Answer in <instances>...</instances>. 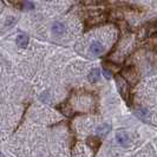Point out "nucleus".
<instances>
[{
	"instance_id": "obj_10",
	"label": "nucleus",
	"mask_w": 157,
	"mask_h": 157,
	"mask_svg": "<svg viewBox=\"0 0 157 157\" xmlns=\"http://www.w3.org/2000/svg\"><path fill=\"white\" fill-rule=\"evenodd\" d=\"M33 7H34V5H33L32 2H30V1H25L23 4V8L26 10V11H30V10H32Z\"/></svg>"
},
{
	"instance_id": "obj_2",
	"label": "nucleus",
	"mask_w": 157,
	"mask_h": 157,
	"mask_svg": "<svg viewBox=\"0 0 157 157\" xmlns=\"http://www.w3.org/2000/svg\"><path fill=\"white\" fill-rule=\"evenodd\" d=\"M116 79V84H117V87H118V91H119V94H122L124 98L126 97V94H128V90H129V85H128V83H126V80L124 79L123 76H116L115 77Z\"/></svg>"
},
{
	"instance_id": "obj_7",
	"label": "nucleus",
	"mask_w": 157,
	"mask_h": 157,
	"mask_svg": "<svg viewBox=\"0 0 157 157\" xmlns=\"http://www.w3.org/2000/svg\"><path fill=\"white\" fill-rule=\"evenodd\" d=\"M17 45L21 48H25L29 45V37L26 34H19L17 37Z\"/></svg>"
},
{
	"instance_id": "obj_15",
	"label": "nucleus",
	"mask_w": 157,
	"mask_h": 157,
	"mask_svg": "<svg viewBox=\"0 0 157 157\" xmlns=\"http://www.w3.org/2000/svg\"><path fill=\"white\" fill-rule=\"evenodd\" d=\"M156 29H157V23H156Z\"/></svg>"
},
{
	"instance_id": "obj_13",
	"label": "nucleus",
	"mask_w": 157,
	"mask_h": 157,
	"mask_svg": "<svg viewBox=\"0 0 157 157\" xmlns=\"http://www.w3.org/2000/svg\"><path fill=\"white\" fill-rule=\"evenodd\" d=\"M12 23H14V18H12V17H8L7 20H6V23H5V25H6V26H8V25H11Z\"/></svg>"
},
{
	"instance_id": "obj_4",
	"label": "nucleus",
	"mask_w": 157,
	"mask_h": 157,
	"mask_svg": "<svg viewBox=\"0 0 157 157\" xmlns=\"http://www.w3.org/2000/svg\"><path fill=\"white\" fill-rule=\"evenodd\" d=\"M90 51H91V53L94 56H101L103 53V51H104V47L101 43H98V41H94L92 44H91V46H90Z\"/></svg>"
},
{
	"instance_id": "obj_14",
	"label": "nucleus",
	"mask_w": 157,
	"mask_h": 157,
	"mask_svg": "<svg viewBox=\"0 0 157 157\" xmlns=\"http://www.w3.org/2000/svg\"><path fill=\"white\" fill-rule=\"evenodd\" d=\"M8 1H10V2H12V4H17L19 0H8Z\"/></svg>"
},
{
	"instance_id": "obj_5",
	"label": "nucleus",
	"mask_w": 157,
	"mask_h": 157,
	"mask_svg": "<svg viewBox=\"0 0 157 157\" xmlns=\"http://www.w3.org/2000/svg\"><path fill=\"white\" fill-rule=\"evenodd\" d=\"M106 19L105 14H97V16H92L87 19V24L89 25H96V24H101Z\"/></svg>"
},
{
	"instance_id": "obj_12",
	"label": "nucleus",
	"mask_w": 157,
	"mask_h": 157,
	"mask_svg": "<svg viewBox=\"0 0 157 157\" xmlns=\"http://www.w3.org/2000/svg\"><path fill=\"white\" fill-rule=\"evenodd\" d=\"M101 0H83V2L85 4V5H96V4H98Z\"/></svg>"
},
{
	"instance_id": "obj_9",
	"label": "nucleus",
	"mask_w": 157,
	"mask_h": 157,
	"mask_svg": "<svg viewBox=\"0 0 157 157\" xmlns=\"http://www.w3.org/2000/svg\"><path fill=\"white\" fill-rule=\"evenodd\" d=\"M109 131H110V125L103 124V125L98 126V129H97V135L101 136V137H104V136H106V135L109 134Z\"/></svg>"
},
{
	"instance_id": "obj_6",
	"label": "nucleus",
	"mask_w": 157,
	"mask_h": 157,
	"mask_svg": "<svg viewBox=\"0 0 157 157\" xmlns=\"http://www.w3.org/2000/svg\"><path fill=\"white\" fill-rule=\"evenodd\" d=\"M52 32H53V34H56V36L63 34L64 32H65V26H64V24L59 23V21L55 23L52 25Z\"/></svg>"
},
{
	"instance_id": "obj_3",
	"label": "nucleus",
	"mask_w": 157,
	"mask_h": 157,
	"mask_svg": "<svg viewBox=\"0 0 157 157\" xmlns=\"http://www.w3.org/2000/svg\"><path fill=\"white\" fill-rule=\"evenodd\" d=\"M116 140L122 147H128L130 142V137L125 130H118L116 132Z\"/></svg>"
},
{
	"instance_id": "obj_8",
	"label": "nucleus",
	"mask_w": 157,
	"mask_h": 157,
	"mask_svg": "<svg viewBox=\"0 0 157 157\" xmlns=\"http://www.w3.org/2000/svg\"><path fill=\"white\" fill-rule=\"evenodd\" d=\"M99 77H101V71L98 70V69H94L89 73V80L91 83H96L99 79Z\"/></svg>"
},
{
	"instance_id": "obj_1",
	"label": "nucleus",
	"mask_w": 157,
	"mask_h": 157,
	"mask_svg": "<svg viewBox=\"0 0 157 157\" xmlns=\"http://www.w3.org/2000/svg\"><path fill=\"white\" fill-rule=\"evenodd\" d=\"M122 76H123L124 79L128 80L130 84H136L137 80H138L137 72H136V70L132 69V67H126V69H124L123 72H122Z\"/></svg>"
},
{
	"instance_id": "obj_11",
	"label": "nucleus",
	"mask_w": 157,
	"mask_h": 157,
	"mask_svg": "<svg viewBox=\"0 0 157 157\" xmlns=\"http://www.w3.org/2000/svg\"><path fill=\"white\" fill-rule=\"evenodd\" d=\"M103 75H104V77L106 79H110L112 77V72L110 70H106V69H104L103 70Z\"/></svg>"
}]
</instances>
